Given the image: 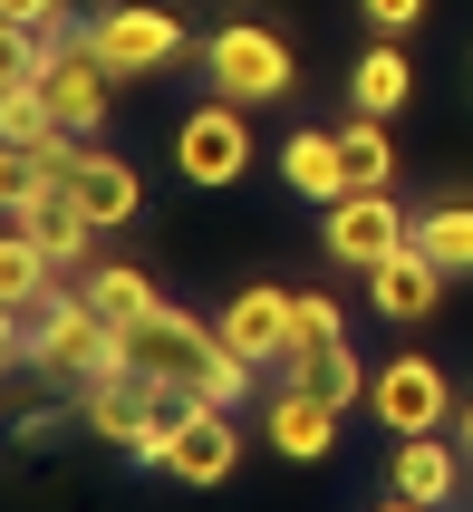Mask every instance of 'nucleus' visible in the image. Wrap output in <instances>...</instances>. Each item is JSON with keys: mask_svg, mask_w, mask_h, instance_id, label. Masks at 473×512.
Here are the masks:
<instances>
[{"mask_svg": "<svg viewBox=\"0 0 473 512\" xmlns=\"http://www.w3.org/2000/svg\"><path fill=\"white\" fill-rule=\"evenodd\" d=\"M126 368L145 377V387H165V397H184V406H242L251 397V358H232L223 348V329L213 319H194V310H145L136 329H126Z\"/></svg>", "mask_w": 473, "mask_h": 512, "instance_id": "1", "label": "nucleus"}, {"mask_svg": "<svg viewBox=\"0 0 473 512\" xmlns=\"http://www.w3.org/2000/svg\"><path fill=\"white\" fill-rule=\"evenodd\" d=\"M126 368V329H116L87 290H49V310H39V339H29V377H49V387H97V377Z\"/></svg>", "mask_w": 473, "mask_h": 512, "instance_id": "2", "label": "nucleus"}, {"mask_svg": "<svg viewBox=\"0 0 473 512\" xmlns=\"http://www.w3.org/2000/svg\"><path fill=\"white\" fill-rule=\"evenodd\" d=\"M78 29L97 39V58H107L116 78H174L184 58H203V39L174 20L165 0H107V10H87Z\"/></svg>", "mask_w": 473, "mask_h": 512, "instance_id": "3", "label": "nucleus"}, {"mask_svg": "<svg viewBox=\"0 0 473 512\" xmlns=\"http://www.w3.org/2000/svg\"><path fill=\"white\" fill-rule=\"evenodd\" d=\"M174 416H184V397L145 387L136 368H116V377H97V387H78V426L97 435V445H116V455H136V464H165Z\"/></svg>", "mask_w": 473, "mask_h": 512, "instance_id": "4", "label": "nucleus"}, {"mask_svg": "<svg viewBox=\"0 0 473 512\" xmlns=\"http://www.w3.org/2000/svg\"><path fill=\"white\" fill-rule=\"evenodd\" d=\"M203 78L223 87V97H242V107H280L290 87H300V58H290V39L261 20H223L213 39H203Z\"/></svg>", "mask_w": 473, "mask_h": 512, "instance_id": "5", "label": "nucleus"}, {"mask_svg": "<svg viewBox=\"0 0 473 512\" xmlns=\"http://www.w3.org/2000/svg\"><path fill=\"white\" fill-rule=\"evenodd\" d=\"M416 242V213L387 194V184H367V194H338L319 203V252L338 261V271H377V261H396Z\"/></svg>", "mask_w": 473, "mask_h": 512, "instance_id": "6", "label": "nucleus"}, {"mask_svg": "<svg viewBox=\"0 0 473 512\" xmlns=\"http://www.w3.org/2000/svg\"><path fill=\"white\" fill-rule=\"evenodd\" d=\"M174 174L203 184V194H223V184L251 174V116H242V97L213 87L203 107H184V126H174Z\"/></svg>", "mask_w": 473, "mask_h": 512, "instance_id": "7", "label": "nucleus"}, {"mask_svg": "<svg viewBox=\"0 0 473 512\" xmlns=\"http://www.w3.org/2000/svg\"><path fill=\"white\" fill-rule=\"evenodd\" d=\"M116 87H126V78H116L107 58H97V39H87V29L49 39V58H39V97H49V116H58V126L97 136V126L116 116Z\"/></svg>", "mask_w": 473, "mask_h": 512, "instance_id": "8", "label": "nucleus"}, {"mask_svg": "<svg viewBox=\"0 0 473 512\" xmlns=\"http://www.w3.org/2000/svg\"><path fill=\"white\" fill-rule=\"evenodd\" d=\"M367 416L396 426V435H435V426H454V377L425 348H406V358H387V368L367 377Z\"/></svg>", "mask_w": 473, "mask_h": 512, "instance_id": "9", "label": "nucleus"}, {"mask_svg": "<svg viewBox=\"0 0 473 512\" xmlns=\"http://www.w3.org/2000/svg\"><path fill=\"white\" fill-rule=\"evenodd\" d=\"M155 474H174V484H194V493L232 484V474H242V426H232V406H184Z\"/></svg>", "mask_w": 473, "mask_h": 512, "instance_id": "10", "label": "nucleus"}, {"mask_svg": "<svg viewBox=\"0 0 473 512\" xmlns=\"http://www.w3.org/2000/svg\"><path fill=\"white\" fill-rule=\"evenodd\" d=\"M290 319H300V290H271V281H251V290H232L223 300V348L232 358H251V368H280L290 358Z\"/></svg>", "mask_w": 473, "mask_h": 512, "instance_id": "11", "label": "nucleus"}, {"mask_svg": "<svg viewBox=\"0 0 473 512\" xmlns=\"http://www.w3.org/2000/svg\"><path fill=\"white\" fill-rule=\"evenodd\" d=\"M10 223L39 242V252L58 261V271H87L97 261V213H87L68 184H49V194H29V203H10Z\"/></svg>", "mask_w": 473, "mask_h": 512, "instance_id": "12", "label": "nucleus"}, {"mask_svg": "<svg viewBox=\"0 0 473 512\" xmlns=\"http://www.w3.org/2000/svg\"><path fill=\"white\" fill-rule=\"evenodd\" d=\"M261 435H271L290 464H319L338 445V406L319 397V387H300V377H280L271 397H261Z\"/></svg>", "mask_w": 473, "mask_h": 512, "instance_id": "13", "label": "nucleus"}, {"mask_svg": "<svg viewBox=\"0 0 473 512\" xmlns=\"http://www.w3.org/2000/svg\"><path fill=\"white\" fill-rule=\"evenodd\" d=\"M445 281H454V271H435V261L406 242L396 261H377V271H367V300H377V319H396V329H425V319L445 310Z\"/></svg>", "mask_w": 473, "mask_h": 512, "instance_id": "14", "label": "nucleus"}, {"mask_svg": "<svg viewBox=\"0 0 473 512\" xmlns=\"http://www.w3.org/2000/svg\"><path fill=\"white\" fill-rule=\"evenodd\" d=\"M68 194L97 213V232H126V223L145 213L136 165H126V155H107V145H78V165H68Z\"/></svg>", "mask_w": 473, "mask_h": 512, "instance_id": "15", "label": "nucleus"}, {"mask_svg": "<svg viewBox=\"0 0 473 512\" xmlns=\"http://www.w3.org/2000/svg\"><path fill=\"white\" fill-rule=\"evenodd\" d=\"M454 484H464V455L445 445V426L435 435H396V455H387V493H406V503H454Z\"/></svg>", "mask_w": 473, "mask_h": 512, "instance_id": "16", "label": "nucleus"}, {"mask_svg": "<svg viewBox=\"0 0 473 512\" xmlns=\"http://www.w3.org/2000/svg\"><path fill=\"white\" fill-rule=\"evenodd\" d=\"M78 290L116 319V329H136L145 310H165V290H155V271H145V261H87V271H78Z\"/></svg>", "mask_w": 473, "mask_h": 512, "instance_id": "17", "label": "nucleus"}, {"mask_svg": "<svg viewBox=\"0 0 473 512\" xmlns=\"http://www.w3.org/2000/svg\"><path fill=\"white\" fill-rule=\"evenodd\" d=\"M280 184H290V194H309V203H338V194H348V145L300 126V136L280 145Z\"/></svg>", "mask_w": 473, "mask_h": 512, "instance_id": "18", "label": "nucleus"}, {"mask_svg": "<svg viewBox=\"0 0 473 512\" xmlns=\"http://www.w3.org/2000/svg\"><path fill=\"white\" fill-rule=\"evenodd\" d=\"M406 97H416V68H406V49H396V39H377V49L348 68V107H358V116H396Z\"/></svg>", "mask_w": 473, "mask_h": 512, "instance_id": "19", "label": "nucleus"}, {"mask_svg": "<svg viewBox=\"0 0 473 512\" xmlns=\"http://www.w3.org/2000/svg\"><path fill=\"white\" fill-rule=\"evenodd\" d=\"M280 377L319 387L338 416H348V406H367V368H358V348H348V339H338V348H300V358H280Z\"/></svg>", "mask_w": 473, "mask_h": 512, "instance_id": "20", "label": "nucleus"}, {"mask_svg": "<svg viewBox=\"0 0 473 512\" xmlns=\"http://www.w3.org/2000/svg\"><path fill=\"white\" fill-rule=\"evenodd\" d=\"M416 252L435 261V271H454V281L473 271V203H464V194L435 203V213H416Z\"/></svg>", "mask_w": 473, "mask_h": 512, "instance_id": "21", "label": "nucleus"}, {"mask_svg": "<svg viewBox=\"0 0 473 512\" xmlns=\"http://www.w3.org/2000/svg\"><path fill=\"white\" fill-rule=\"evenodd\" d=\"M338 145H348V194H367V184H396L387 116H348V126H338Z\"/></svg>", "mask_w": 473, "mask_h": 512, "instance_id": "22", "label": "nucleus"}, {"mask_svg": "<svg viewBox=\"0 0 473 512\" xmlns=\"http://www.w3.org/2000/svg\"><path fill=\"white\" fill-rule=\"evenodd\" d=\"M348 339V310H338L329 290H300V319H290V358H300V348H338Z\"/></svg>", "mask_w": 473, "mask_h": 512, "instance_id": "23", "label": "nucleus"}, {"mask_svg": "<svg viewBox=\"0 0 473 512\" xmlns=\"http://www.w3.org/2000/svg\"><path fill=\"white\" fill-rule=\"evenodd\" d=\"M358 10H367L377 29H387V39H396V29H416V20H425V0H358Z\"/></svg>", "mask_w": 473, "mask_h": 512, "instance_id": "24", "label": "nucleus"}, {"mask_svg": "<svg viewBox=\"0 0 473 512\" xmlns=\"http://www.w3.org/2000/svg\"><path fill=\"white\" fill-rule=\"evenodd\" d=\"M0 20L10 29H58V0H0Z\"/></svg>", "mask_w": 473, "mask_h": 512, "instance_id": "25", "label": "nucleus"}, {"mask_svg": "<svg viewBox=\"0 0 473 512\" xmlns=\"http://www.w3.org/2000/svg\"><path fill=\"white\" fill-rule=\"evenodd\" d=\"M377 512H435V503H406V493H387V503H377Z\"/></svg>", "mask_w": 473, "mask_h": 512, "instance_id": "26", "label": "nucleus"}, {"mask_svg": "<svg viewBox=\"0 0 473 512\" xmlns=\"http://www.w3.org/2000/svg\"><path fill=\"white\" fill-rule=\"evenodd\" d=\"M464 464H473V397H464Z\"/></svg>", "mask_w": 473, "mask_h": 512, "instance_id": "27", "label": "nucleus"}]
</instances>
